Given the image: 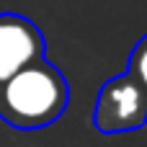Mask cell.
<instances>
[{"instance_id": "1", "label": "cell", "mask_w": 147, "mask_h": 147, "mask_svg": "<svg viewBox=\"0 0 147 147\" xmlns=\"http://www.w3.org/2000/svg\"><path fill=\"white\" fill-rule=\"evenodd\" d=\"M70 103V85L62 70L47 57L34 59L0 83V119L21 132L52 127Z\"/></svg>"}, {"instance_id": "2", "label": "cell", "mask_w": 147, "mask_h": 147, "mask_svg": "<svg viewBox=\"0 0 147 147\" xmlns=\"http://www.w3.org/2000/svg\"><path fill=\"white\" fill-rule=\"evenodd\" d=\"M93 124L101 134L137 132L147 124V90L132 72H121L101 85Z\"/></svg>"}, {"instance_id": "3", "label": "cell", "mask_w": 147, "mask_h": 147, "mask_svg": "<svg viewBox=\"0 0 147 147\" xmlns=\"http://www.w3.org/2000/svg\"><path fill=\"white\" fill-rule=\"evenodd\" d=\"M39 57H47L41 28L21 13H0V83Z\"/></svg>"}, {"instance_id": "4", "label": "cell", "mask_w": 147, "mask_h": 147, "mask_svg": "<svg viewBox=\"0 0 147 147\" xmlns=\"http://www.w3.org/2000/svg\"><path fill=\"white\" fill-rule=\"evenodd\" d=\"M127 72H132V75L137 78V83H140V85L147 90V34L140 39V41H137V47L132 49Z\"/></svg>"}]
</instances>
